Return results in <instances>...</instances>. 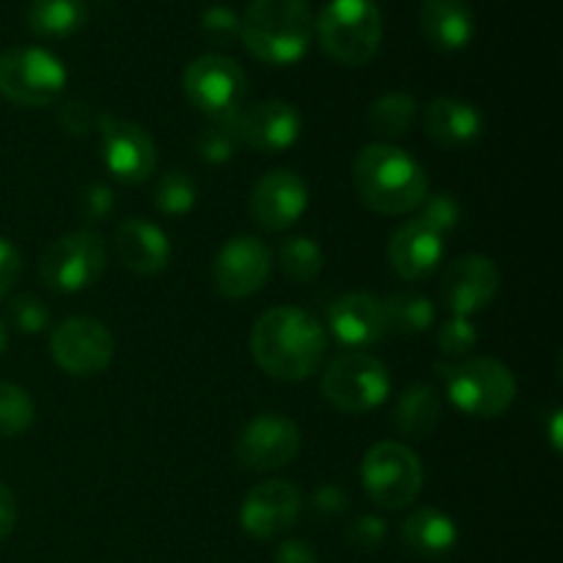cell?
I'll list each match as a JSON object with an SVG mask.
<instances>
[{"label": "cell", "instance_id": "obj_12", "mask_svg": "<svg viewBox=\"0 0 563 563\" xmlns=\"http://www.w3.org/2000/svg\"><path fill=\"white\" fill-rule=\"evenodd\" d=\"M102 163L121 185H141L157 168V146L141 124L104 113L97 115Z\"/></svg>", "mask_w": 563, "mask_h": 563}, {"label": "cell", "instance_id": "obj_42", "mask_svg": "<svg viewBox=\"0 0 563 563\" xmlns=\"http://www.w3.org/2000/svg\"><path fill=\"white\" fill-rule=\"evenodd\" d=\"M275 563H319V559L306 539H286L275 550Z\"/></svg>", "mask_w": 563, "mask_h": 563}, {"label": "cell", "instance_id": "obj_22", "mask_svg": "<svg viewBox=\"0 0 563 563\" xmlns=\"http://www.w3.org/2000/svg\"><path fill=\"white\" fill-rule=\"evenodd\" d=\"M115 253L121 264L135 275H157L170 262V242L159 225L130 218L115 229Z\"/></svg>", "mask_w": 563, "mask_h": 563}, {"label": "cell", "instance_id": "obj_40", "mask_svg": "<svg viewBox=\"0 0 563 563\" xmlns=\"http://www.w3.org/2000/svg\"><path fill=\"white\" fill-rule=\"evenodd\" d=\"M311 506H313V511H317V515L339 517V515H344L346 509H350V498H346L344 489L335 487V484H324V487H319L317 493H313Z\"/></svg>", "mask_w": 563, "mask_h": 563}, {"label": "cell", "instance_id": "obj_26", "mask_svg": "<svg viewBox=\"0 0 563 563\" xmlns=\"http://www.w3.org/2000/svg\"><path fill=\"white\" fill-rule=\"evenodd\" d=\"M25 20L36 36L64 38L86 25L88 5L86 0H31Z\"/></svg>", "mask_w": 563, "mask_h": 563}, {"label": "cell", "instance_id": "obj_21", "mask_svg": "<svg viewBox=\"0 0 563 563\" xmlns=\"http://www.w3.org/2000/svg\"><path fill=\"white\" fill-rule=\"evenodd\" d=\"M423 130L445 152L476 143L484 132V115L476 104L454 97H438L423 108Z\"/></svg>", "mask_w": 563, "mask_h": 563}, {"label": "cell", "instance_id": "obj_37", "mask_svg": "<svg viewBox=\"0 0 563 563\" xmlns=\"http://www.w3.org/2000/svg\"><path fill=\"white\" fill-rule=\"evenodd\" d=\"M385 533H388V526H385L383 517L363 515L352 520V526L346 528V542L355 550H361V553H374L385 542Z\"/></svg>", "mask_w": 563, "mask_h": 563}, {"label": "cell", "instance_id": "obj_23", "mask_svg": "<svg viewBox=\"0 0 563 563\" xmlns=\"http://www.w3.org/2000/svg\"><path fill=\"white\" fill-rule=\"evenodd\" d=\"M421 31L440 53H460L476 36V14L467 0H423Z\"/></svg>", "mask_w": 563, "mask_h": 563}, {"label": "cell", "instance_id": "obj_5", "mask_svg": "<svg viewBox=\"0 0 563 563\" xmlns=\"http://www.w3.org/2000/svg\"><path fill=\"white\" fill-rule=\"evenodd\" d=\"M451 405L473 418H498L515 405L517 379L498 357H471L462 363H438Z\"/></svg>", "mask_w": 563, "mask_h": 563}, {"label": "cell", "instance_id": "obj_1", "mask_svg": "<svg viewBox=\"0 0 563 563\" xmlns=\"http://www.w3.org/2000/svg\"><path fill=\"white\" fill-rule=\"evenodd\" d=\"M328 333L313 313L295 306L264 311L251 330V355L264 374L284 383L308 379L324 361Z\"/></svg>", "mask_w": 563, "mask_h": 563}, {"label": "cell", "instance_id": "obj_43", "mask_svg": "<svg viewBox=\"0 0 563 563\" xmlns=\"http://www.w3.org/2000/svg\"><path fill=\"white\" fill-rule=\"evenodd\" d=\"M16 526V498L3 482H0V542L11 537Z\"/></svg>", "mask_w": 563, "mask_h": 563}, {"label": "cell", "instance_id": "obj_10", "mask_svg": "<svg viewBox=\"0 0 563 563\" xmlns=\"http://www.w3.org/2000/svg\"><path fill=\"white\" fill-rule=\"evenodd\" d=\"M181 88L192 108L207 113L209 119L236 115L247 97L245 69L229 55H198L181 75Z\"/></svg>", "mask_w": 563, "mask_h": 563}, {"label": "cell", "instance_id": "obj_32", "mask_svg": "<svg viewBox=\"0 0 563 563\" xmlns=\"http://www.w3.org/2000/svg\"><path fill=\"white\" fill-rule=\"evenodd\" d=\"M36 418V407L25 388L14 383H0V438H16L27 432Z\"/></svg>", "mask_w": 563, "mask_h": 563}, {"label": "cell", "instance_id": "obj_36", "mask_svg": "<svg viewBox=\"0 0 563 563\" xmlns=\"http://www.w3.org/2000/svg\"><path fill=\"white\" fill-rule=\"evenodd\" d=\"M476 344H478V330L473 328V322L467 317H451L438 333V346L443 350V355L462 357L467 355Z\"/></svg>", "mask_w": 563, "mask_h": 563}, {"label": "cell", "instance_id": "obj_41", "mask_svg": "<svg viewBox=\"0 0 563 563\" xmlns=\"http://www.w3.org/2000/svg\"><path fill=\"white\" fill-rule=\"evenodd\" d=\"M20 269H22L20 251H16L9 240L0 236V300L14 289L16 278H20Z\"/></svg>", "mask_w": 563, "mask_h": 563}, {"label": "cell", "instance_id": "obj_13", "mask_svg": "<svg viewBox=\"0 0 563 563\" xmlns=\"http://www.w3.org/2000/svg\"><path fill=\"white\" fill-rule=\"evenodd\" d=\"M273 273V251L258 236L240 234L225 242L212 264L214 289L225 300H245L264 289Z\"/></svg>", "mask_w": 563, "mask_h": 563}, {"label": "cell", "instance_id": "obj_9", "mask_svg": "<svg viewBox=\"0 0 563 563\" xmlns=\"http://www.w3.org/2000/svg\"><path fill=\"white\" fill-rule=\"evenodd\" d=\"M104 267H108V251L102 236L88 229L58 236L44 247L38 258V275L44 286L64 295H75L97 284L104 275Z\"/></svg>", "mask_w": 563, "mask_h": 563}, {"label": "cell", "instance_id": "obj_33", "mask_svg": "<svg viewBox=\"0 0 563 563\" xmlns=\"http://www.w3.org/2000/svg\"><path fill=\"white\" fill-rule=\"evenodd\" d=\"M460 218L462 207L451 192H432V196L423 198L421 207H418V220H423V223H427L429 229L438 231L440 236L451 234V231L460 225Z\"/></svg>", "mask_w": 563, "mask_h": 563}, {"label": "cell", "instance_id": "obj_30", "mask_svg": "<svg viewBox=\"0 0 563 563\" xmlns=\"http://www.w3.org/2000/svg\"><path fill=\"white\" fill-rule=\"evenodd\" d=\"M278 264L295 284H311L324 267V253L311 236H286L278 247Z\"/></svg>", "mask_w": 563, "mask_h": 563}, {"label": "cell", "instance_id": "obj_29", "mask_svg": "<svg viewBox=\"0 0 563 563\" xmlns=\"http://www.w3.org/2000/svg\"><path fill=\"white\" fill-rule=\"evenodd\" d=\"M192 146H196L198 159H203V163L209 165L229 163V159L236 154V148L242 146L240 113L209 121V124L196 135V143H192Z\"/></svg>", "mask_w": 563, "mask_h": 563}, {"label": "cell", "instance_id": "obj_45", "mask_svg": "<svg viewBox=\"0 0 563 563\" xmlns=\"http://www.w3.org/2000/svg\"><path fill=\"white\" fill-rule=\"evenodd\" d=\"M5 346H9V328H5V322L0 319V355L5 352Z\"/></svg>", "mask_w": 563, "mask_h": 563}, {"label": "cell", "instance_id": "obj_14", "mask_svg": "<svg viewBox=\"0 0 563 563\" xmlns=\"http://www.w3.org/2000/svg\"><path fill=\"white\" fill-rule=\"evenodd\" d=\"M300 427L291 418L278 416V412H262L242 429L240 440H236V456L247 471L269 473L291 465V460L300 454Z\"/></svg>", "mask_w": 563, "mask_h": 563}, {"label": "cell", "instance_id": "obj_11", "mask_svg": "<svg viewBox=\"0 0 563 563\" xmlns=\"http://www.w3.org/2000/svg\"><path fill=\"white\" fill-rule=\"evenodd\" d=\"M49 355L71 377H93L113 363L115 341L93 317H69L49 333Z\"/></svg>", "mask_w": 563, "mask_h": 563}, {"label": "cell", "instance_id": "obj_20", "mask_svg": "<svg viewBox=\"0 0 563 563\" xmlns=\"http://www.w3.org/2000/svg\"><path fill=\"white\" fill-rule=\"evenodd\" d=\"M328 328L346 346H372L388 333L383 300L372 291H346L328 308Z\"/></svg>", "mask_w": 563, "mask_h": 563}, {"label": "cell", "instance_id": "obj_25", "mask_svg": "<svg viewBox=\"0 0 563 563\" xmlns=\"http://www.w3.org/2000/svg\"><path fill=\"white\" fill-rule=\"evenodd\" d=\"M440 416H443V401L440 394L427 383H416L405 388V394L396 401V427L407 438L423 440L438 429Z\"/></svg>", "mask_w": 563, "mask_h": 563}, {"label": "cell", "instance_id": "obj_2", "mask_svg": "<svg viewBox=\"0 0 563 563\" xmlns=\"http://www.w3.org/2000/svg\"><path fill=\"white\" fill-rule=\"evenodd\" d=\"M355 190L372 212L407 214L421 207L429 196V179L423 165L405 148L390 143H368L357 152L352 168Z\"/></svg>", "mask_w": 563, "mask_h": 563}, {"label": "cell", "instance_id": "obj_17", "mask_svg": "<svg viewBox=\"0 0 563 563\" xmlns=\"http://www.w3.org/2000/svg\"><path fill=\"white\" fill-rule=\"evenodd\" d=\"M308 209V185L300 174L278 168L253 185L251 218L264 231H284L295 225Z\"/></svg>", "mask_w": 563, "mask_h": 563}, {"label": "cell", "instance_id": "obj_34", "mask_svg": "<svg viewBox=\"0 0 563 563\" xmlns=\"http://www.w3.org/2000/svg\"><path fill=\"white\" fill-rule=\"evenodd\" d=\"M9 319H11V324L20 330V333L33 335V333H42V330L47 328L49 311L36 295H27V291H22V295H16L14 300L9 302Z\"/></svg>", "mask_w": 563, "mask_h": 563}, {"label": "cell", "instance_id": "obj_38", "mask_svg": "<svg viewBox=\"0 0 563 563\" xmlns=\"http://www.w3.org/2000/svg\"><path fill=\"white\" fill-rule=\"evenodd\" d=\"M77 207H80V214L86 223H102V220L110 218V212L115 207L113 190L108 185H99V181L86 185L80 190V198H77Z\"/></svg>", "mask_w": 563, "mask_h": 563}, {"label": "cell", "instance_id": "obj_35", "mask_svg": "<svg viewBox=\"0 0 563 563\" xmlns=\"http://www.w3.org/2000/svg\"><path fill=\"white\" fill-rule=\"evenodd\" d=\"M201 31L214 44H231L240 36V14L225 3L207 5L201 14Z\"/></svg>", "mask_w": 563, "mask_h": 563}, {"label": "cell", "instance_id": "obj_27", "mask_svg": "<svg viewBox=\"0 0 563 563\" xmlns=\"http://www.w3.org/2000/svg\"><path fill=\"white\" fill-rule=\"evenodd\" d=\"M385 328L399 335H421L434 324V306L421 291L401 289L383 300Z\"/></svg>", "mask_w": 563, "mask_h": 563}, {"label": "cell", "instance_id": "obj_19", "mask_svg": "<svg viewBox=\"0 0 563 563\" xmlns=\"http://www.w3.org/2000/svg\"><path fill=\"white\" fill-rule=\"evenodd\" d=\"M445 256V236L412 218L396 229L388 242V262L401 280H427L438 273Z\"/></svg>", "mask_w": 563, "mask_h": 563}, {"label": "cell", "instance_id": "obj_39", "mask_svg": "<svg viewBox=\"0 0 563 563\" xmlns=\"http://www.w3.org/2000/svg\"><path fill=\"white\" fill-rule=\"evenodd\" d=\"M58 124L64 126L66 135L86 137L91 135V130H97V115L80 99H69V102H64L58 108Z\"/></svg>", "mask_w": 563, "mask_h": 563}, {"label": "cell", "instance_id": "obj_16", "mask_svg": "<svg viewBox=\"0 0 563 563\" xmlns=\"http://www.w3.org/2000/svg\"><path fill=\"white\" fill-rule=\"evenodd\" d=\"M500 291V269L495 262L482 253L460 256L443 278V300L454 317L482 313Z\"/></svg>", "mask_w": 563, "mask_h": 563}, {"label": "cell", "instance_id": "obj_7", "mask_svg": "<svg viewBox=\"0 0 563 563\" xmlns=\"http://www.w3.org/2000/svg\"><path fill=\"white\" fill-rule=\"evenodd\" d=\"M390 374L379 357L368 352H344L322 374V396L346 416L372 412L388 399Z\"/></svg>", "mask_w": 563, "mask_h": 563}, {"label": "cell", "instance_id": "obj_18", "mask_svg": "<svg viewBox=\"0 0 563 563\" xmlns=\"http://www.w3.org/2000/svg\"><path fill=\"white\" fill-rule=\"evenodd\" d=\"M302 115L295 104L284 99H264L240 110L242 146H251L262 154H278L300 141Z\"/></svg>", "mask_w": 563, "mask_h": 563}, {"label": "cell", "instance_id": "obj_3", "mask_svg": "<svg viewBox=\"0 0 563 563\" xmlns=\"http://www.w3.org/2000/svg\"><path fill=\"white\" fill-rule=\"evenodd\" d=\"M240 38L264 64H297L313 38L311 5L308 0H251L240 16Z\"/></svg>", "mask_w": 563, "mask_h": 563}, {"label": "cell", "instance_id": "obj_4", "mask_svg": "<svg viewBox=\"0 0 563 563\" xmlns=\"http://www.w3.org/2000/svg\"><path fill=\"white\" fill-rule=\"evenodd\" d=\"M313 33L330 58L363 66L383 44V14L374 0H328L313 20Z\"/></svg>", "mask_w": 563, "mask_h": 563}, {"label": "cell", "instance_id": "obj_6", "mask_svg": "<svg viewBox=\"0 0 563 563\" xmlns=\"http://www.w3.org/2000/svg\"><path fill=\"white\" fill-rule=\"evenodd\" d=\"M361 482L372 504L379 509L401 511L421 495L423 465L410 445L383 440L363 456Z\"/></svg>", "mask_w": 563, "mask_h": 563}, {"label": "cell", "instance_id": "obj_31", "mask_svg": "<svg viewBox=\"0 0 563 563\" xmlns=\"http://www.w3.org/2000/svg\"><path fill=\"white\" fill-rule=\"evenodd\" d=\"M154 203L163 214L170 218H181V214L192 212L198 203V185L190 174L174 168L168 174L159 176L157 187H154Z\"/></svg>", "mask_w": 563, "mask_h": 563}, {"label": "cell", "instance_id": "obj_8", "mask_svg": "<svg viewBox=\"0 0 563 563\" xmlns=\"http://www.w3.org/2000/svg\"><path fill=\"white\" fill-rule=\"evenodd\" d=\"M66 88V66L44 47H9L0 53V97L22 108L53 104Z\"/></svg>", "mask_w": 563, "mask_h": 563}, {"label": "cell", "instance_id": "obj_44", "mask_svg": "<svg viewBox=\"0 0 563 563\" xmlns=\"http://www.w3.org/2000/svg\"><path fill=\"white\" fill-rule=\"evenodd\" d=\"M550 440H553L555 451H561V412H553V427H550Z\"/></svg>", "mask_w": 563, "mask_h": 563}, {"label": "cell", "instance_id": "obj_15", "mask_svg": "<svg viewBox=\"0 0 563 563\" xmlns=\"http://www.w3.org/2000/svg\"><path fill=\"white\" fill-rule=\"evenodd\" d=\"M302 493L286 478H269L256 484L245 495L240 509V522L247 537L253 539H275L280 533L291 531L300 520Z\"/></svg>", "mask_w": 563, "mask_h": 563}, {"label": "cell", "instance_id": "obj_28", "mask_svg": "<svg viewBox=\"0 0 563 563\" xmlns=\"http://www.w3.org/2000/svg\"><path fill=\"white\" fill-rule=\"evenodd\" d=\"M416 113H418V104L410 93L390 91V93H383L379 99H374V104L368 108L366 121L368 126H372L374 135L390 141V137H401L407 130H410L412 121H416Z\"/></svg>", "mask_w": 563, "mask_h": 563}, {"label": "cell", "instance_id": "obj_24", "mask_svg": "<svg viewBox=\"0 0 563 563\" xmlns=\"http://www.w3.org/2000/svg\"><path fill=\"white\" fill-rule=\"evenodd\" d=\"M401 539L416 555L440 559V555L451 553L456 548L460 528H456L454 517L427 506V509H416L407 517L405 526H401Z\"/></svg>", "mask_w": 563, "mask_h": 563}]
</instances>
